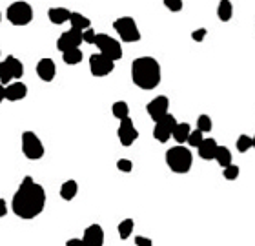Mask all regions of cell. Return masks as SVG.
Instances as JSON below:
<instances>
[{
    "mask_svg": "<svg viewBox=\"0 0 255 246\" xmlns=\"http://www.w3.org/2000/svg\"><path fill=\"white\" fill-rule=\"evenodd\" d=\"M46 190L42 184L35 182L33 177H24L18 190L15 192L11 199V210L18 219H24V221H31L38 217L46 208Z\"/></svg>",
    "mask_w": 255,
    "mask_h": 246,
    "instance_id": "cell-1",
    "label": "cell"
},
{
    "mask_svg": "<svg viewBox=\"0 0 255 246\" xmlns=\"http://www.w3.org/2000/svg\"><path fill=\"white\" fill-rule=\"evenodd\" d=\"M162 70L153 57H139L131 62V80L137 88L151 91L160 84Z\"/></svg>",
    "mask_w": 255,
    "mask_h": 246,
    "instance_id": "cell-2",
    "label": "cell"
},
{
    "mask_svg": "<svg viewBox=\"0 0 255 246\" xmlns=\"http://www.w3.org/2000/svg\"><path fill=\"white\" fill-rule=\"evenodd\" d=\"M166 164L175 174H188L193 166V155H191L190 148L179 144L170 148L166 151Z\"/></svg>",
    "mask_w": 255,
    "mask_h": 246,
    "instance_id": "cell-3",
    "label": "cell"
},
{
    "mask_svg": "<svg viewBox=\"0 0 255 246\" xmlns=\"http://www.w3.org/2000/svg\"><path fill=\"white\" fill-rule=\"evenodd\" d=\"M95 46L99 48L101 55H104L106 59H109L111 62L122 59V46L119 40H115L111 35L108 33H97L95 36Z\"/></svg>",
    "mask_w": 255,
    "mask_h": 246,
    "instance_id": "cell-4",
    "label": "cell"
},
{
    "mask_svg": "<svg viewBox=\"0 0 255 246\" xmlns=\"http://www.w3.org/2000/svg\"><path fill=\"white\" fill-rule=\"evenodd\" d=\"M113 28L117 31V35L120 36V40L124 42H139L141 40V31L137 26L133 17H120L113 22Z\"/></svg>",
    "mask_w": 255,
    "mask_h": 246,
    "instance_id": "cell-5",
    "label": "cell"
},
{
    "mask_svg": "<svg viewBox=\"0 0 255 246\" xmlns=\"http://www.w3.org/2000/svg\"><path fill=\"white\" fill-rule=\"evenodd\" d=\"M22 153H24L30 161H38L44 157V142L35 132H24L22 133Z\"/></svg>",
    "mask_w": 255,
    "mask_h": 246,
    "instance_id": "cell-6",
    "label": "cell"
},
{
    "mask_svg": "<svg viewBox=\"0 0 255 246\" xmlns=\"http://www.w3.org/2000/svg\"><path fill=\"white\" fill-rule=\"evenodd\" d=\"M7 20L13 26H26L33 20V7L28 2H13L7 7Z\"/></svg>",
    "mask_w": 255,
    "mask_h": 246,
    "instance_id": "cell-7",
    "label": "cell"
},
{
    "mask_svg": "<svg viewBox=\"0 0 255 246\" xmlns=\"http://www.w3.org/2000/svg\"><path fill=\"white\" fill-rule=\"evenodd\" d=\"M115 70V62L106 59L104 55L95 53L89 57V71L93 77H108Z\"/></svg>",
    "mask_w": 255,
    "mask_h": 246,
    "instance_id": "cell-8",
    "label": "cell"
},
{
    "mask_svg": "<svg viewBox=\"0 0 255 246\" xmlns=\"http://www.w3.org/2000/svg\"><path fill=\"white\" fill-rule=\"evenodd\" d=\"M177 124V119L173 117L172 113L164 115L160 120L155 122V128H153V137L159 141V142H168V139L172 137L173 133V128Z\"/></svg>",
    "mask_w": 255,
    "mask_h": 246,
    "instance_id": "cell-9",
    "label": "cell"
},
{
    "mask_svg": "<svg viewBox=\"0 0 255 246\" xmlns=\"http://www.w3.org/2000/svg\"><path fill=\"white\" fill-rule=\"evenodd\" d=\"M117 135H119V141L122 146H131L139 139V132L135 128V122L131 120V117L120 120L119 130H117Z\"/></svg>",
    "mask_w": 255,
    "mask_h": 246,
    "instance_id": "cell-10",
    "label": "cell"
},
{
    "mask_svg": "<svg viewBox=\"0 0 255 246\" xmlns=\"http://www.w3.org/2000/svg\"><path fill=\"white\" fill-rule=\"evenodd\" d=\"M168 109H170V101H168L166 95L155 97L153 101H149L148 106H146V111H148V115L151 117L153 122H157V120H160L164 115H168Z\"/></svg>",
    "mask_w": 255,
    "mask_h": 246,
    "instance_id": "cell-11",
    "label": "cell"
},
{
    "mask_svg": "<svg viewBox=\"0 0 255 246\" xmlns=\"http://www.w3.org/2000/svg\"><path fill=\"white\" fill-rule=\"evenodd\" d=\"M80 44H82V33H80V31H75V30H70V31H64V33L59 36V40H57V49H59L60 53H64L68 49L78 48Z\"/></svg>",
    "mask_w": 255,
    "mask_h": 246,
    "instance_id": "cell-12",
    "label": "cell"
},
{
    "mask_svg": "<svg viewBox=\"0 0 255 246\" xmlns=\"http://www.w3.org/2000/svg\"><path fill=\"white\" fill-rule=\"evenodd\" d=\"M104 239H106L104 228L101 224H97V222L95 224H89L88 228L84 230V246H104Z\"/></svg>",
    "mask_w": 255,
    "mask_h": 246,
    "instance_id": "cell-13",
    "label": "cell"
},
{
    "mask_svg": "<svg viewBox=\"0 0 255 246\" xmlns=\"http://www.w3.org/2000/svg\"><path fill=\"white\" fill-rule=\"evenodd\" d=\"M36 75L46 80V82H51L57 75V64H55L51 59H40L36 62Z\"/></svg>",
    "mask_w": 255,
    "mask_h": 246,
    "instance_id": "cell-14",
    "label": "cell"
},
{
    "mask_svg": "<svg viewBox=\"0 0 255 246\" xmlns=\"http://www.w3.org/2000/svg\"><path fill=\"white\" fill-rule=\"evenodd\" d=\"M26 95H28V86H26L24 82H20V80L11 82V84L6 88V101L9 102L22 101V99H26Z\"/></svg>",
    "mask_w": 255,
    "mask_h": 246,
    "instance_id": "cell-15",
    "label": "cell"
},
{
    "mask_svg": "<svg viewBox=\"0 0 255 246\" xmlns=\"http://www.w3.org/2000/svg\"><path fill=\"white\" fill-rule=\"evenodd\" d=\"M217 141L212 137L202 139V142L199 144V155L204 159V161H212L215 157V150H217Z\"/></svg>",
    "mask_w": 255,
    "mask_h": 246,
    "instance_id": "cell-16",
    "label": "cell"
},
{
    "mask_svg": "<svg viewBox=\"0 0 255 246\" xmlns=\"http://www.w3.org/2000/svg\"><path fill=\"white\" fill-rule=\"evenodd\" d=\"M70 24H72V30L75 31H86L91 28V20H89L88 17H84L82 13H77V11H72V15H70V20H68Z\"/></svg>",
    "mask_w": 255,
    "mask_h": 246,
    "instance_id": "cell-17",
    "label": "cell"
},
{
    "mask_svg": "<svg viewBox=\"0 0 255 246\" xmlns=\"http://www.w3.org/2000/svg\"><path fill=\"white\" fill-rule=\"evenodd\" d=\"M70 15H72V11L66 7H51L48 11V18L51 24H64L70 20Z\"/></svg>",
    "mask_w": 255,
    "mask_h": 246,
    "instance_id": "cell-18",
    "label": "cell"
},
{
    "mask_svg": "<svg viewBox=\"0 0 255 246\" xmlns=\"http://www.w3.org/2000/svg\"><path fill=\"white\" fill-rule=\"evenodd\" d=\"M78 193V184L77 180H64L62 182V186H60V197L64 199V201H73V199L77 197Z\"/></svg>",
    "mask_w": 255,
    "mask_h": 246,
    "instance_id": "cell-19",
    "label": "cell"
},
{
    "mask_svg": "<svg viewBox=\"0 0 255 246\" xmlns=\"http://www.w3.org/2000/svg\"><path fill=\"white\" fill-rule=\"evenodd\" d=\"M190 133H191V126L188 124V122H177L175 128H173L172 137L177 141L179 146H182V142L188 141V135H190Z\"/></svg>",
    "mask_w": 255,
    "mask_h": 246,
    "instance_id": "cell-20",
    "label": "cell"
},
{
    "mask_svg": "<svg viewBox=\"0 0 255 246\" xmlns=\"http://www.w3.org/2000/svg\"><path fill=\"white\" fill-rule=\"evenodd\" d=\"M6 66L7 70H9V73H11L13 78H20L22 75H24V64L20 62V60L17 59V57H13V55H9L6 60Z\"/></svg>",
    "mask_w": 255,
    "mask_h": 246,
    "instance_id": "cell-21",
    "label": "cell"
},
{
    "mask_svg": "<svg viewBox=\"0 0 255 246\" xmlns=\"http://www.w3.org/2000/svg\"><path fill=\"white\" fill-rule=\"evenodd\" d=\"M215 161L219 162V166L220 168H228L230 164H233L231 162V151L226 148V146H217V150H215V157H214Z\"/></svg>",
    "mask_w": 255,
    "mask_h": 246,
    "instance_id": "cell-22",
    "label": "cell"
},
{
    "mask_svg": "<svg viewBox=\"0 0 255 246\" xmlns=\"http://www.w3.org/2000/svg\"><path fill=\"white\" fill-rule=\"evenodd\" d=\"M217 17L222 22L231 20V17H233V4H231L230 0H220L219 7H217Z\"/></svg>",
    "mask_w": 255,
    "mask_h": 246,
    "instance_id": "cell-23",
    "label": "cell"
},
{
    "mask_svg": "<svg viewBox=\"0 0 255 246\" xmlns=\"http://www.w3.org/2000/svg\"><path fill=\"white\" fill-rule=\"evenodd\" d=\"M111 113H113V117H115V119H119V120L128 119V117H130V106H128V102H124V101L113 102Z\"/></svg>",
    "mask_w": 255,
    "mask_h": 246,
    "instance_id": "cell-24",
    "label": "cell"
},
{
    "mask_svg": "<svg viewBox=\"0 0 255 246\" xmlns=\"http://www.w3.org/2000/svg\"><path fill=\"white\" fill-rule=\"evenodd\" d=\"M82 51H80V48H75V49H68V51H64L62 53V60H64V64H68V66H75V64H80L82 62Z\"/></svg>",
    "mask_w": 255,
    "mask_h": 246,
    "instance_id": "cell-25",
    "label": "cell"
},
{
    "mask_svg": "<svg viewBox=\"0 0 255 246\" xmlns=\"http://www.w3.org/2000/svg\"><path fill=\"white\" fill-rule=\"evenodd\" d=\"M133 228H135V221H133V219H124V221L117 226V230H119V237L122 241H126L131 234H133Z\"/></svg>",
    "mask_w": 255,
    "mask_h": 246,
    "instance_id": "cell-26",
    "label": "cell"
},
{
    "mask_svg": "<svg viewBox=\"0 0 255 246\" xmlns=\"http://www.w3.org/2000/svg\"><path fill=\"white\" fill-rule=\"evenodd\" d=\"M254 148V137H250V135H239L237 139V151L239 153H246L248 150Z\"/></svg>",
    "mask_w": 255,
    "mask_h": 246,
    "instance_id": "cell-27",
    "label": "cell"
},
{
    "mask_svg": "<svg viewBox=\"0 0 255 246\" xmlns=\"http://www.w3.org/2000/svg\"><path fill=\"white\" fill-rule=\"evenodd\" d=\"M212 119H210V115H201L199 119H197V130L201 133H208L212 132Z\"/></svg>",
    "mask_w": 255,
    "mask_h": 246,
    "instance_id": "cell-28",
    "label": "cell"
},
{
    "mask_svg": "<svg viewBox=\"0 0 255 246\" xmlns=\"http://www.w3.org/2000/svg\"><path fill=\"white\" fill-rule=\"evenodd\" d=\"M239 174H241V168H239L237 164H230V166L224 168V172H222L226 180H235L239 177Z\"/></svg>",
    "mask_w": 255,
    "mask_h": 246,
    "instance_id": "cell-29",
    "label": "cell"
},
{
    "mask_svg": "<svg viewBox=\"0 0 255 246\" xmlns=\"http://www.w3.org/2000/svg\"><path fill=\"white\" fill-rule=\"evenodd\" d=\"M202 139H204V133H201L199 130H193V132L188 135V144L190 146H193V148H199V144L202 142Z\"/></svg>",
    "mask_w": 255,
    "mask_h": 246,
    "instance_id": "cell-30",
    "label": "cell"
},
{
    "mask_svg": "<svg viewBox=\"0 0 255 246\" xmlns=\"http://www.w3.org/2000/svg\"><path fill=\"white\" fill-rule=\"evenodd\" d=\"M13 80L11 73H9V70H7L6 62H0V82L2 84H9Z\"/></svg>",
    "mask_w": 255,
    "mask_h": 246,
    "instance_id": "cell-31",
    "label": "cell"
},
{
    "mask_svg": "<svg viewBox=\"0 0 255 246\" xmlns=\"http://www.w3.org/2000/svg\"><path fill=\"white\" fill-rule=\"evenodd\" d=\"M164 6L170 9V11L173 13H179V11H182V0H164Z\"/></svg>",
    "mask_w": 255,
    "mask_h": 246,
    "instance_id": "cell-32",
    "label": "cell"
},
{
    "mask_svg": "<svg viewBox=\"0 0 255 246\" xmlns=\"http://www.w3.org/2000/svg\"><path fill=\"white\" fill-rule=\"evenodd\" d=\"M117 168L122 172V174H130L131 170H133V162L130 159H119L117 161Z\"/></svg>",
    "mask_w": 255,
    "mask_h": 246,
    "instance_id": "cell-33",
    "label": "cell"
},
{
    "mask_svg": "<svg viewBox=\"0 0 255 246\" xmlns=\"http://www.w3.org/2000/svg\"><path fill=\"white\" fill-rule=\"evenodd\" d=\"M95 36H97V33L91 28L89 30H86V31H82V42H86V44H95Z\"/></svg>",
    "mask_w": 255,
    "mask_h": 246,
    "instance_id": "cell-34",
    "label": "cell"
},
{
    "mask_svg": "<svg viewBox=\"0 0 255 246\" xmlns=\"http://www.w3.org/2000/svg\"><path fill=\"white\" fill-rule=\"evenodd\" d=\"M206 35H208V30L206 28H201V30H195L191 33V38H193L195 42H202V40L206 38Z\"/></svg>",
    "mask_w": 255,
    "mask_h": 246,
    "instance_id": "cell-35",
    "label": "cell"
},
{
    "mask_svg": "<svg viewBox=\"0 0 255 246\" xmlns=\"http://www.w3.org/2000/svg\"><path fill=\"white\" fill-rule=\"evenodd\" d=\"M135 245L137 246H153V241L149 239V237H143V235H139V237H135Z\"/></svg>",
    "mask_w": 255,
    "mask_h": 246,
    "instance_id": "cell-36",
    "label": "cell"
},
{
    "mask_svg": "<svg viewBox=\"0 0 255 246\" xmlns=\"http://www.w3.org/2000/svg\"><path fill=\"white\" fill-rule=\"evenodd\" d=\"M7 215V203L6 199H0V217H6Z\"/></svg>",
    "mask_w": 255,
    "mask_h": 246,
    "instance_id": "cell-37",
    "label": "cell"
},
{
    "mask_svg": "<svg viewBox=\"0 0 255 246\" xmlns=\"http://www.w3.org/2000/svg\"><path fill=\"white\" fill-rule=\"evenodd\" d=\"M66 246H84L82 239H77V237H73V239H68Z\"/></svg>",
    "mask_w": 255,
    "mask_h": 246,
    "instance_id": "cell-38",
    "label": "cell"
},
{
    "mask_svg": "<svg viewBox=\"0 0 255 246\" xmlns=\"http://www.w3.org/2000/svg\"><path fill=\"white\" fill-rule=\"evenodd\" d=\"M6 101V88L0 84V102H4Z\"/></svg>",
    "mask_w": 255,
    "mask_h": 246,
    "instance_id": "cell-39",
    "label": "cell"
},
{
    "mask_svg": "<svg viewBox=\"0 0 255 246\" xmlns=\"http://www.w3.org/2000/svg\"><path fill=\"white\" fill-rule=\"evenodd\" d=\"M0 20H2V15H0Z\"/></svg>",
    "mask_w": 255,
    "mask_h": 246,
    "instance_id": "cell-40",
    "label": "cell"
}]
</instances>
